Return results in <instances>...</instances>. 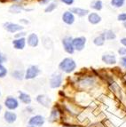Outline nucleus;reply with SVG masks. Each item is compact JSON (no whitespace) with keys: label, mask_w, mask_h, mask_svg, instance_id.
I'll use <instances>...</instances> for the list:
<instances>
[{"label":"nucleus","mask_w":126,"mask_h":127,"mask_svg":"<svg viewBox=\"0 0 126 127\" xmlns=\"http://www.w3.org/2000/svg\"><path fill=\"white\" fill-rule=\"evenodd\" d=\"M28 33L25 30H21V31L18 32L16 34H14V38H21V37H27Z\"/></svg>","instance_id":"obj_30"},{"label":"nucleus","mask_w":126,"mask_h":127,"mask_svg":"<svg viewBox=\"0 0 126 127\" xmlns=\"http://www.w3.org/2000/svg\"><path fill=\"white\" fill-rule=\"evenodd\" d=\"M53 0H38V3L42 5H47L50 2H52Z\"/></svg>","instance_id":"obj_35"},{"label":"nucleus","mask_w":126,"mask_h":127,"mask_svg":"<svg viewBox=\"0 0 126 127\" xmlns=\"http://www.w3.org/2000/svg\"><path fill=\"white\" fill-rule=\"evenodd\" d=\"M101 34L104 36L106 41H113L116 39V32L113 31L112 30H105L101 32Z\"/></svg>","instance_id":"obj_23"},{"label":"nucleus","mask_w":126,"mask_h":127,"mask_svg":"<svg viewBox=\"0 0 126 127\" xmlns=\"http://www.w3.org/2000/svg\"><path fill=\"white\" fill-rule=\"evenodd\" d=\"M63 127H74V126H70V125H65V126H63Z\"/></svg>","instance_id":"obj_41"},{"label":"nucleus","mask_w":126,"mask_h":127,"mask_svg":"<svg viewBox=\"0 0 126 127\" xmlns=\"http://www.w3.org/2000/svg\"><path fill=\"white\" fill-rule=\"evenodd\" d=\"M3 29L8 33L11 34H16L21 30H25V27L20 23L12 22V21H5L3 23Z\"/></svg>","instance_id":"obj_3"},{"label":"nucleus","mask_w":126,"mask_h":127,"mask_svg":"<svg viewBox=\"0 0 126 127\" xmlns=\"http://www.w3.org/2000/svg\"><path fill=\"white\" fill-rule=\"evenodd\" d=\"M7 56L0 50V64H4L7 62Z\"/></svg>","instance_id":"obj_29"},{"label":"nucleus","mask_w":126,"mask_h":127,"mask_svg":"<svg viewBox=\"0 0 126 127\" xmlns=\"http://www.w3.org/2000/svg\"><path fill=\"white\" fill-rule=\"evenodd\" d=\"M32 9H28L25 8L22 4H12L9 6V12L11 13H13V14H18V13H21L22 11H31Z\"/></svg>","instance_id":"obj_17"},{"label":"nucleus","mask_w":126,"mask_h":127,"mask_svg":"<svg viewBox=\"0 0 126 127\" xmlns=\"http://www.w3.org/2000/svg\"><path fill=\"white\" fill-rule=\"evenodd\" d=\"M18 100L21 103L24 104V105H30L32 102V98L31 96L29 94V93H25V92L22 91H19L18 93Z\"/></svg>","instance_id":"obj_16"},{"label":"nucleus","mask_w":126,"mask_h":127,"mask_svg":"<svg viewBox=\"0 0 126 127\" xmlns=\"http://www.w3.org/2000/svg\"><path fill=\"white\" fill-rule=\"evenodd\" d=\"M27 127H36V126H33V125H29V126H27Z\"/></svg>","instance_id":"obj_42"},{"label":"nucleus","mask_w":126,"mask_h":127,"mask_svg":"<svg viewBox=\"0 0 126 127\" xmlns=\"http://www.w3.org/2000/svg\"><path fill=\"white\" fill-rule=\"evenodd\" d=\"M8 68L5 67L4 64H0V79L5 78L8 75Z\"/></svg>","instance_id":"obj_27"},{"label":"nucleus","mask_w":126,"mask_h":127,"mask_svg":"<svg viewBox=\"0 0 126 127\" xmlns=\"http://www.w3.org/2000/svg\"><path fill=\"white\" fill-rule=\"evenodd\" d=\"M79 85L82 86L83 88H88V87H92L95 84V79L94 77L92 76H86L84 77L79 81Z\"/></svg>","instance_id":"obj_19"},{"label":"nucleus","mask_w":126,"mask_h":127,"mask_svg":"<svg viewBox=\"0 0 126 127\" xmlns=\"http://www.w3.org/2000/svg\"><path fill=\"white\" fill-rule=\"evenodd\" d=\"M120 44L122 45V46L126 47V36H124V37H122L121 39H120Z\"/></svg>","instance_id":"obj_36"},{"label":"nucleus","mask_w":126,"mask_h":127,"mask_svg":"<svg viewBox=\"0 0 126 127\" xmlns=\"http://www.w3.org/2000/svg\"><path fill=\"white\" fill-rule=\"evenodd\" d=\"M87 21L92 25H98L102 21V17L97 12H90L87 15Z\"/></svg>","instance_id":"obj_12"},{"label":"nucleus","mask_w":126,"mask_h":127,"mask_svg":"<svg viewBox=\"0 0 126 127\" xmlns=\"http://www.w3.org/2000/svg\"><path fill=\"white\" fill-rule=\"evenodd\" d=\"M6 1H11L13 4H21V0H6Z\"/></svg>","instance_id":"obj_38"},{"label":"nucleus","mask_w":126,"mask_h":127,"mask_svg":"<svg viewBox=\"0 0 126 127\" xmlns=\"http://www.w3.org/2000/svg\"><path fill=\"white\" fill-rule=\"evenodd\" d=\"M41 74V69L37 65H30L25 69V80H33L36 79Z\"/></svg>","instance_id":"obj_4"},{"label":"nucleus","mask_w":126,"mask_h":127,"mask_svg":"<svg viewBox=\"0 0 126 127\" xmlns=\"http://www.w3.org/2000/svg\"><path fill=\"white\" fill-rule=\"evenodd\" d=\"M11 76L13 77V79L17 81H22L24 79V76H25V70H21V69H13L11 71Z\"/></svg>","instance_id":"obj_20"},{"label":"nucleus","mask_w":126,"mask_h":127,"mask_svg":"<svg viewBox=\"0 0 126 127\" xmlns=\"http://www.w3.org/2000/svg\"><path fill=\"white\" fill-rule=\"evenodd\" d=\"M117 53L119 56H121V57H123V56H125L126 55V47L124 46H121L118 48L117 50Z\"/></svg>","instance_id":"obj_31"},{"label":"nucleus","mask_w":126,"mask_h":127,"mask_svg":"<svg viewBox=\"0 0 126 127\" xmlns=\"http://www.w3.org/2000/svg\"><path fill=\"white\" fill-rule=\"evenodd\" d=\"M116 19H117L118 21L122 22V23L124 22V21H126V12H122V13H118Z\"/></svg>","instance_id":"obj_28"},{"label":"nucleus","mask_w":126,"mask_h":127,"mask_svg":"<svg viewBox=\"0 0 126 127\" xmlns=\"http://www.w3.org/2000/svg\"><path fill=\"white\" fill-rule=\"evenodd\" d=\"M68 10H69L72 13H74L75 16H77V17H80V18L86 17L87 15L89 14V13H90V11H89L88 9L82 8V7H78V6L70 7Z\"/></svg>","instance_id":"obj_14"},{"label":"nucleus","mask_w":126,"mask_h":127,"mask_svg":"<svg viewBox=\"0 0 126 127\" xmlns=\"http://www.w3.org/2000/svg\"><path fill=\"white\" fill-rule=\"evenodd\" d=\"M61 45L63 50L66 53L69 55H73L75 53V48L73 45V37L71 36H65L61 39Z\"/></svg>","instance_id":"obj_5"},{"label":"nucleus","mask_w":126,"mask_h":127,"mask_svg":"<svg viewBox=\"0 0 126 127\" xmlns=\"http://www.w3.org/2000/svg\"><path fill=\"white\" fill-rule=\"evenodd\" d=\"M58 68L61 73L64 74H72L77 68V64L76 61L71 57H66L60 62Z\"/></svg>","instance_id":"obj_1"},{"label":"nucleus","mask_w":126,"mask_h":127,"mask_svg":"<svg viewBox=\"0 0 126 127\" xmlns=\"http://www.w3.org/2000/svg\"><path fill=\"white\" fill-rule=\"evenodd\" d=\"M123 27H124V29H125L126 30V21H124V22H123Z\"/></svg>","instance_id":"obj_39"},{"label":"nucleus","mask_w":126,"mask_h":127,"mask_svg":"<svg viewBox=\"0 0 126 127\" xmlns=\"http://www.w3.org/2000/svg\"><path fill=\"white\" fill-rule=\"evenodd\" d=\"M12 45L13 47L15 50H18V51H22L24 50L27 45V40H26V37H21V38H13V41H12Z\"/></svg>","instance_id":"obj_13"},{"label":"nucleus","mask_w":126,"mask_h":127,"mask_svg":"<svg viewBox=\"0 0 126 127\" xmlns=\"http://www.w3.org/2000/svg\"><path fill=\"white\" fill-rule=\"evenodd\" d=\"M63 80H64V77L61 72L53 73L49 79V86L52 89H58L62 85Z\"/></svg>","instance_id":"obj_2"},{"label":"nucleus","mask_w":126,"mask_h":127,"mask_svg":"<svg viewBox=\"0 0 126 127\" xmlns=\"http://www.w3.org/2000/svg\"><path fill=\"white\" fill-rule=\"evenodd\" d=\"M61 111L59 108L57 107H53V108L51 110L50 113V117H49V121L50 122H55L56 120L59 119V117H61Z\"/></svg>","instance_id":"obj_21"},{"label":"nucleus","mask_w":126,"mask_h":127,"mask_svg":"<svg viewBox=\"0 0 126 127\" xmlns=\"http://www.w3.org/2000/svg\"><path fill=\"white\" fill-rule=\"evenodd\" d=\"M87 38L84 36H79L73 37V45L76 52H82L86 46Z\"/></svg>","instance_id":"obj_7"},{"label":"nucleus","mask_w":126,"mask_h":127,"mask_svg":"<svg viewBox=\"0 0 126 127\" xmlns=\"http://www.w3.org/2000/svg\"><path fill=\"white\" fill-rule=\"evenodd\" d=\"M1 95H2V93H1V89H0V97H1Z\"/></svg>","instance_id":"obj_43"},{"label":"nucleus","mask_w":126,"mask_h":127,"mask_svg":"<svg viewBox=\"0 0 126 127\" xmlns=\"http://www.w3.org/2000/svg\"><path fill=\"white\" fill-rule=\"evenodd\" d=\"M36 100L38 104H40L41 106L44 107V108H49L51 106V99L45 94H39V95L36 96Z\"/></svg>","instance_id":"obj_18"},{"label":"nucleus","mask_w":126,"mask_h":127,"mask_svg":"<svg viewBox=\"0 0 126 127\" xmlns=\"http://www.w3.org/2000/svg\"><path fill=\"white\" fill-rule=\"evenodd\" d=\"M60 2L62 3L65 5H67V6H71L75 3V0H60Z\"/></svg>","instance_id":"obj_33"},{"label":"nucleus","mask_w":126,"mask_h":127,"mask_svg":"<svg viewBox=\"0 0 126 127\" xmlns=\"http://www.w3.org/2000/svg\"><path fill=\"white\" fill-rule=\"evenodd\" d=\"M119 64L123 68H124V69L126 70V55H125V56H123V57L120 58Z\"/></svg>","instance_id":"obj_32"},{"label":"nucleus","mask_w":126,"mask_h":127,"mask_svg":"<svg viewBox=\"0 0 126 127\" xmlns=\"http://www.w3.org/2000/svg\"><path fill=\"white\" fill-rule=\"evenodd\" d=\"M101 61L103 63L108 66H114L117 63V58L115 53H105L101 56Z\"/></svg>","instance_id":"obj_8"},{"label":"nucleus","mask_w":126,"mask_h":127,"mask_svg":"<svg viewBox=\"0 0 126 127\" xmlns=\"http://www.w3.org/2000/svg\"><path fill=\"white\" fill-rule=\"evenodd\" d=\"M2 108H3L2 105H1V104H0V113H1V111H2Z\"/></svg>","instance_id":"obj_40"},{"label":"nucleus","mask_w":126,"mask_h":127,"mask_svg":"<svg viewBox=\"0 0 126 127\" xmlns=\"http://www.w3.org/2000/svg\"><path fill=\"white\" fill-rule=\"evenodd\" d=\"M45 123V118L42 115H35L31 117L29 120V125H33V126L41 127Z\"/></svg>","instance_id":"obj_11"},{"label":"nucleus","mask_w":126,"mask_h":127,"mask_svg":"<svg viewBox=\"0 0 126 127\" xmlns=\"http://www.w3.org/2000/svg\"><path fill=\"white\" fill-rule=\"evenodd\" d=\"M126 0H110V5L113 8L116 9H120L124 7V5L125 4Z\"/></svg>","instance_id":"obj_26"},{"label":"nucleus","mask_w":126,"mask_h":127,"mask_svg":"<svg viewBox=\"0 0 126 127\" xmlns=\"http://www.w3.org/2000/svg\"><path fill=\"white\" fill-rule=\"evenodd\" d=\"M30 22V21L28 19H21L20 20V24H21L22 26H25V25H29Z\"/></svg>","instance_id":"obj_34"},{"label":"nucleus","mask_w":126,"mask_h":127,"mask_svg":"<svg viewBox=\"0 0 126 127\" xmlns=\"http://www.w3.org/2000/svg\"><path fill=\"white\" fill-rule=\"evenodd\" d=\"M90 7L93 12H100L104 7V4L101 0H93L90 4Z\"/></svg>","instance_id":"obj_22"},{"label":"nucleus","mask_w":126,"mask_h":127,"mask_svg":"<svg viewBox=\"0 0 126 127\" xmlns=\"http://www.w3.org/2000/svg\"><path fill=\"white\" fill-rule=\"evenodd\" d=\"M4 105L7 110H11V111H14L20 106V101L18 100V98L14 97V96L9 95L7 96L4 100Z\"/></svg>","instance_id":"obj_6"},{"label":"nucleus","mask_w":126,"mask_h":127,"mask_svg":"<svg viewBox=\"0 0 126 127\" xmlns=\"http://www.w3.org/2000/svg\"><path fill=\"white\" fill-rule=\"evenodd\" d=\"M26 40H27V45L31 48H36L40 44L39 36H37V34L34 33V32L28 35L27 37H26Z\"/></svg>","instance_id":"obj_10"},{"label":"nucleus","mask_w":126,"mask_h":127,"mask_svg":"<svg viewBox=\"0 0 126 127\" xmlns=\"http://www.w3.org/2000/svg\"><path fill=\"white\" fill-rule=\"evenodd\" d=\"M3 117H4V122L9 124V125H12L17 121V114L13 111H11V110H5Z\"/></svg>","instance_id":"obj_15"},{"label":"nucleus","mask_w":126,"mask_h":127,"mask_svg":"<svg viewBox=\"0 0 126 127\" xmlns=\"http://www.w3.org/2000/svg\"><path fill=\"white\" fill-rule=\"evenodd\" d=\"M57 8H58V1L53 0V1L49 3L47 5H45V7H44V13H53V12H54Z\"/></svg>","instance_id":"obj_24"},{"label":"nucleus","mask_w":126,"mask_h":127,"mask_svg":"<svg viewBox=\"0 0 126 127\" xmlns=\"http://www.w3.org/2000/svg\"><path fill=\"white\" fill-rule=\"evenodd\" d=\"M26 109H27L28 112L30 113V114H32V113L34 112V108H33V107H31L30 105H28L27 108H26Z\"/></svg>","instance_id":"obj_37"},{"label":"nucleus","mask_w":126,"mask_h":127,"mask_svg":"<svg viewBox=\"0 0 126 127\" xmlns=\"http://www.w3.org/2000/svg\"><path fill=\"white\" fill-rule=\"evenodd\" d=\"M61 21L64 24L67 26H71L76 22V16L74 13H72L69 10L65 11L61 15Z\"/></svg>","instance_id":"obj_9"},{"label":"nucleus","mask_w":126,"mask_h":127,"mask_svg":"<svg viewBox=\"0 0 126 127\" xmlns=\"http://www.w3.org/2000/svg\"><path fill=\"white\" fill-rule=\"evenodd\" d=\"M93 45H96V46L100 47L105 45L106 39H105V37H104V36L100 33L99 35H98V36H96L94 38H93Z\"/></svg>","instance_id":"obj_25"}]
</instances>
